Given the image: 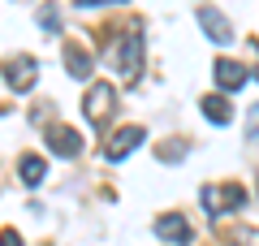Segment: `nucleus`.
Returning <instances> with one entry per match:
<instances>
[{
  "label": "nucleus",
  "mask_w": 259,
  "mask_h": 246,
  "mask_svg": "<svg viewBox=\"0 0 259 246\" xmlns=\"http://www.w3.org/2000/svg\"><path fill=\"white\" fill-rule=\"evenodd\" d=\"M112 108H117V87H112V82H95L91 91H87V104H82L87 121H91V126H108Z\"/></svg>",
  "instance_id": "obj_1"
},
{
  "label": "nucleus",
  "mask_w": 259,
  "mask_h": 246,
  "mask_svg": "<svg viewBox=\"0 0 259 246\" xmlns=\"http://www.w3.org/2000/svg\"><path fill=\"white\" fill-rule=\"evenodd\" d=\"M242 203H246V190H242L238 182H225V186H203V208L212 212V216H221V212H238Z\"/></svg>",
  "instance_id": "obj_2"
},
{
  "label": "nucleus",
  "mask_w": 259,
  "mask_h": 246,
  "mask_svg": "<svg viewBox=\"0 0 259 246\" xmlns=\"http://www.w3.org/2000/svg\"><path fill=\"white\" fill-rule=\"evenodd\" d=\"M117 69L125 73V82H134L139 78V69H143V35L139 30H130V35H121V44H117Z\"/></svg>",
  "instance_id": "obj_3"
},
{
  "label": "nucleus",
  "mask_w": 259,
  "mask_h": 246,
  "mask_svg": "<svg viewBox=\"0 0 259 246\" xmlns=\"http://www.w3.org/2000/svg\"><path fill=\"white\" fill-rule=\"evenodd\" d=\"M156 237H164V242H173V246H190L194 242V229H190L186 216L164 212V216H156Z\"/></svg>",
  "instance_id": "obj_4"
},
{
  "label": "nucleus",
  "mask_w": 259,
  "mask_h": 246,
  "mask_svg": "<svg viewBox=\"0 0 259 246\" xmlns=\"http://www.w3.org/2000/svg\"><path fill=\"white\" fill-rule=\"evenodd\" d=\"M212 78H216V87H221L225 95H233V91H242V87L250 82V69L238 65V61H216L212 65Z\"/></svg>",
  "instance_id": "obj_5"
},
{
  "label": "nucleus",
  "mask_w": 259,
  "mask_h": 246,
  "mask_svg": "<svg viewBox=\"0 0 259 246\" xmlns=\"http://www.w3.org/2000/svg\"><path fill=\"white\" fill-rule=\"evenodd\" d=\"M5 82H9V91H30L39 82V69L30 56H13L9 65H5Z\"/></svg>",
  "instance_id": "obj_6"
},
{
  "label": "nucleus",
  "mask_w": 259,
  "mask_h": 246,
  "mask_svg": "<svg viewBox=\"0 0 259 246\" xmlns=\"http://www.w3.org/2000/svg\"><path fill=\"white\" fill-rule=\"evenodd\" d=\"M48 151L61 155V160H74V155L82 151V138H78V130H69V126H52V130H48Z\"/></svg>",
  "instance_id": "obj_7"
},
{
  "label": "nucleus",
  "mask_w": 259,
  "mask_h": 246,
  "mask_svg": "<svg viewBox=\"0 0 259 246\" xmlns=\"http://www.w3.org/2000/svg\"><path fill=\"white\" fill-rule=\"evenodd\" d=\"M194 18H199V26L207 30V39H212V44H229V39H233V26H229V18H225L221 9L203 5V9L194 13Z\"/></svg>",
  "instance_id": "obj_8"
},
{
  "label": "nucleus",
  "mask_w": 259,
  "mask_h": 246,
  "mask_svg": "<svg viewBox=\"0 0 259 246\" xmlns=\"http://www.w3.org/2000/svg\"><path fill=\"white\" fill-rule=\"evenodd\" d=\"M143 138H147V134H143L139 126H125V130H117V134L108 138V147H104V155H108V160H125V155L134 151V147H139Z\"/></svg>",
  "instance_id": "obj_9"
},
{
  "label": "nucleus",
  "mask_w": 259,
  "mask_h": 246,
  "mask_svg": "<svg viewBox=\"0 0 259 246\" xmlns=\"http://www.w3.org/2000/svg\"><path fill=\"white\" fill-rule=\"evenodd\" d=\"M65 69H69V78H91L95 73V56L91 52H82V48L78 44H65Z\"/></svg>",
  "instance_id": "obj_10"
},
{
  "label": "nucleus",
  "mask_w": 259,
  "mask_h": 246,
  "mask_svg": "<svg viewBox=\"0 0 259 246\" xmlns=\"http://www.w3.org/2000/svg\"><path fill=\"white\" fill-rule=\"evenodd\" d=\"M199 108H203V117L212 121V126H229V121H233V104L225 100V95H203Z\"/></svg>",
  "instance_id": "obj_11"
},
{
  "label": "nucleus",
  "mask_w": 259,
  "mask_h": 246,
  "mask_svg": "<svg viewBox=\"0 0 259 246\" xmlns=\"http://www.w3.org/2000/svg\"><path fill=\"white\" fill-rule=\"evenodd\" d=\"M44 173H48V164L39 160V155H18V177L26 186H39V182H44Z\"/></svg>",
  "instance_id": "obj_12"
},
{
  "label": "nucleus",
  "mask_w": 259,
  "mask_h": 246,
  "mask_svg": "<svg viewBox=\"0 0 259 246\" xmlns=\"http://www.w3.org/2000/svg\"><path fill=\"white\" fill-rule=\"evenodd\" d=\"M233 242H238V246H259V229H233Z\"/></svg>",
  "instance_id": "obj_13"
},
{
  "label": "nucleus",
  "mask_w": 259,
  "mask_h": 246,
  "mask_svg": "<svg viewBox=\"0 0 259 246\" xmlns=\"http://www.w3.org/2000/svg\"><path fill=\"white\" fill-rule=\"evenodd\" d=\"M39 26H44V30H56V26H61L56 9H39Z\"/></svg>",
  "instance_id": "obj_14"
},
{
  "label": "nucleus",
  "mask_w": 259,
  "mask_h": 246,
  "mask_svg": "<svg viewBox=\"0 0 259 246\" xmlns=\"http://www.w3.org/2000/svg\"><path fill=\"white\" fill-rule=\"evenodd\" d=\"M182 151H186V143H164V147H160V155H164V160H177Z\"/></svg>",
  "instance_id": "obj_15"
},
{
  "label": "nucleus",
  "mask_w": 259,
  "mask_h": 246,
  "mask_svg": "<svg viewBox=\"0 0 259 246\" xmlns=\"http://www.w3.org/2000/svg\"><path fill=\"white\" fill-rule=\"evenodd\" d=\"M246 138L259 143V104H250V130H246Z\"/></svg>",
  "instance_id": "obj_16"
},
{
  "label": "nucleus",
  "mask_w": 259,
  "mask_h": 246,
  "mask_svg": "<svg viewBox=\"0 0 259 246\" xmlns=\"http://www.w3.org/2000/svg\"><path fill=\"white\" fill-rule=\"evenodd\" d=\"M104 5H117V0H78V9H104Z\"/></svg>",
  "instance_id": "obj_17"
},
{
  "label": "nucleus",
  "mask_w": 259,
  "mask_h": 246,
  "mask_svg": "<svg viewBox=\"0 0 259 246\" xmlns=\"http://www.w3.org/2000/svg\"><path fill=\"white\" fill-rule=\"evenodd\" d=\"M5 246H22V237L13 233V229H5Z\"/></svg>",
  "instance_id": "obj_18"
},
{
  "label": "nucleus",
  "mask_w": 259,
  "mask_h": 246,
  "mask_svg": "<svg viewBox=\"0 0 259 246\" xmlns=\"http://www.w3.org/2000/svg\"><path fill=\"white\" fill-rule=\"evenodd\" d=\"M255 78H259V65H255Z\"/></svg>",
  "instance_id": "obj_19"
}]
</instances>
